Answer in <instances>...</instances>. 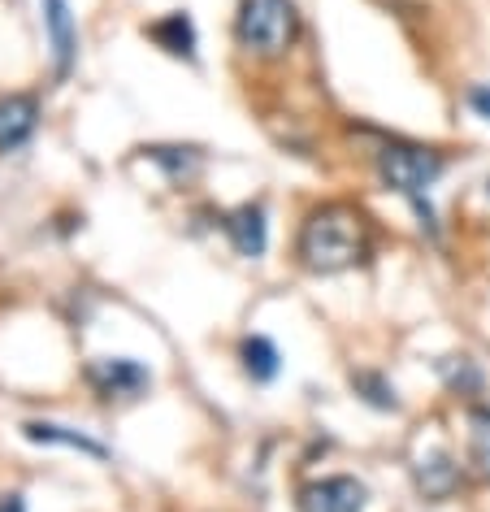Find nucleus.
I'll use <instances>...</instances> for the list:
<instances>
[{"label": "nucleus", "mask_w": 490, "mask_h": 512, "mask_svg": "<svg viewBox=\"0 0 490 512\" xmlns=\"http://www.w3.org/2000/svg\"><path fill=\"white\" fill-rule=\"evenodd\" d=\"M87 378H92V387L105 395V400H131V395L148 387V369L139 361H126V356H118V361H96L87 369Z\"/></svg>", "instance_id": "obj_5"}, {"label": "nucleus", "mask_w": 490, "mask_h": 512, "mask_svg": "<svg viewBox=\"0 0 490 512\" xmlns=\"http://www.w3.org/2000/svg\"><path fill=\"white\" fill-rule=\"evenodd\" d=\"M369 222L352 204H321L304 217L300 239H295V256L304 270L313 274H343L369 261Z\"/></svg>", "instance_id": "obj_1"}, {"label": "nucleus", "mask_w": 490, "mask_h": 512, "mask_svg": "<svg viewBox=\"0 0 490 512\" xmlns=\"http://www.w3.org/2000/svg\"><path fill=\"white\" fill-rule=\"evenodd\" d=\"M22 434H27L31 443H44V447H70V452H87V456H96V460L109 456L105 443L87 439V434L70 430V426H57V421H27V426H22Z\"/></svg>", "instance_id": "obj_10"}, {"label": "nucleus", "mask_w": 490, "mask_h": 512, "mask_svg": "<svg viewBox=\"0 0 490 512\" xmlns=\"http://www.w3.org/2000/svg\"><path fill=\"white\" fill-rule=\"evenodd\" d=\"M235 35L256 57H282L300 35V14L291 0H239Z\"/></svg>", "instance_id": "obj_2"}, {"label": "nucleus", "mask_w": 490, "mask_h": 512, "mask_svg": "<svg viewBox=\"0 0 490 512\" xmlns=\"http://www.w3.org/2000/svg\"><path fill=\"white\" fill-rule=\"evenodd\" d=\"M469 109H473L482 122H490V83L469 87Z\"/></svg>", "instance_id": "obj_17"}, {"label": "nucleus", "mask_w": 490, "mask_h": 512, "mask_svg": "<svg viewBox=\"0 0 490 512\" xmlns=\"http://www.w3.org/2000/svg\"><path fill=\"white\" fill-rule=\"evenodd\" d=\"M438 374H443L447 387L460 391V395H477V391H482V382H486L482 369H477L469 356H447V361L438 365Z\"/></svg>", "instance_id": "obj_15"}, {"label": "nucleus", "mask_w": 490, "mask_h": 512, "mask_svg": "<svg viewBox=\"0 0 490 512\" xmlns=\"http://www.w3.org/2000/svg\"><path fill=\"white\" fill-rule=\"evenodd\" d=\"M44 22H48V40H53V57H57V79H66L74 70V53H79L74 14L66 0H44Z\"/></svg>", "instance_id": "obj_9"}, {"label": "nucleus", "mask_w": 490, "mask_h": 512, "mask_svg": "<svg viewBox=\"0 0 490 512\" xmlns=\"http://www.w3.org/2000/svg\"><path fill=\"white\" fill-rule=\"evenodd\" d=\"M365 504H369L365 482L347 478V473L317 478L300 486V495H295V512H365Z\"/></svg>", "instance_id": "obj_4"}, {"label": "nucleus", "mask_w": 490, "mask_h": 512, "mask_svg": "<svg viewBox=\"0 0 490 512\" xmlns=\"http://www.w3.org/2000/svg\"><path fill=\"white\" fill-rule=\"evenodd\" d=\"M40 126V105L31 96H0V152H14Z\"/></svg>", "instance_id": "obj_7"}, {"label": "nucleus", "mask_w": 490, "mask_h": 512, "mask_svg": "<svg viewBox=\"0 0 490 512\" xmlns=\"http://www.w3.org/2000/svg\"><path fill=\"white\" fill-rule=\"evenodd\" d=\"M0 512H27V504H22V495H0Z\"/></svg>", "instance_id": "obj_18"}, {"label": "nucleus", "mask_w": 490, "mask_h": 512, "mask_svg": "<svg viewBox=\"0 0 490 512\" xmlns=\"http://www.w3.org/2000/svg\"><path fill=\"white\" fill-rule=\"evenodd\" d=\"M148 157L157 161V165H165L170 178H187V174L200 170V157L191 148H148Z\"/></svg>", "instance_id": "obj_16"}, {"label": "nucleus", "mask_w": 490, "mask_h": 512, "mask_svg": "<svg viewBox=\"0 0 490 512\" xmlns=\"http://www.w3.org/2000/svg\"><path fill=\"white\" fill-rule=\"evenodd\" d=\"M148 40L161 44L170 57L191 61L196 57V22H191L187 14H165L161 22H152L148 27Z\"/></svg>", "instance_id": "obj_11"}, {"label": "nucleus", "mask_w": 490, "mask_h": 512, "mask_svg": "<svg viewBox=\"0 0 490 512\" xmlns=\"http://www.w3.org/2000/svg\"><path fill=\"white\" fill-rule=\"evenodd\" d=\"M443 152L425 148V144H408V139H391L382 152H378V174L382 183L395 191V196H404L408 204L425 200V191H430L438 178H443Z\"/></svg>", "instance_id": "obj_3"}, {"label": "nucleus", "mask_w": 490, "mask_h": 512, "mask_svg": "<svg viewBox=\"0 0 490 512\" xmlns=\"http://www.w3.org/2000/svg\"><path fill=\"white\" fill-rule=\"evenodd\" d=\"M239 356H243V374H248L252 382H274L278 369H282V356H278V348L265 335H248V339H243Z\"/></svg>", "instance_id": "obj_12"}, {"label": "nucleus", "mask_w": 490, "mask_h": 512, "mask_svg": "<svg viewBox=\"0 0 490 512\" xmlns=\"http://www.w3.org/2000/svg\"><path fill=\"white\" fill-rule=\"evenodd\" d=\"M352 391H356L369 408H382V413H395V408H399L395 387H391V382H386L382 374H373V369H352Z\"/></svg>", "instance_id": "obj_13"}, {"label": "nucleus", "mask_w": 490, "mask_h": 512, "mask_svg": "<svg viewBox=\"0 0 490 512\" xmlns=\"http://www.w3.org/2000/svg\"><path fill=\"white\" fill-rule=\"evenodd\" d=\"M469 460L482 478H490V408L486 404L469 408Z\"/></svg>", "instance_id": "obj_14"}, {"label": "nucleus", "mask_w": 490, "mask_h": 512, "mask_svg": "<svg viewBox=\"0 0 490 512\" xmlns=\"http://www.w3.org/2000/svg\"><path fill=\"white\" fill-rule=\"evenodd\" d=\"M226 235L230 243H235V252L239 256H265L269 248V222H265V209L261 204H239V209H230L226 213Z\"/></svg>", "instance_id": "obj_6"}, {"label": "nucleus", "mask_w": 490, "mask_h": 512, "mask_svg": "<svg viewBox=\"0 0 490 512\" xmlns=\"http://www.w3.org/2000/svg\"><path fill=\"white\" fill-rule=\"evenodd\" d=\"M412 478H417V491L425 499H447L464 482V473H460L456 460L443 452V447H434V452H425L417 465H412Z\"/></svg>", "instance_id": "obj_8"}, {"label": "nucleus", "mask_w": 490, "mask_h": 512, "mask_svg": "<svg viewBox=\"0 0 490 512\" xmlns=\"http://www.w3.org/2000/svg\"><path fill=\"white\" fill-rule=\"evenodd\" d=\"M486 191H490V178H486Z\"/></svg>", "instance_id": "obj_19"}]
</instances>
